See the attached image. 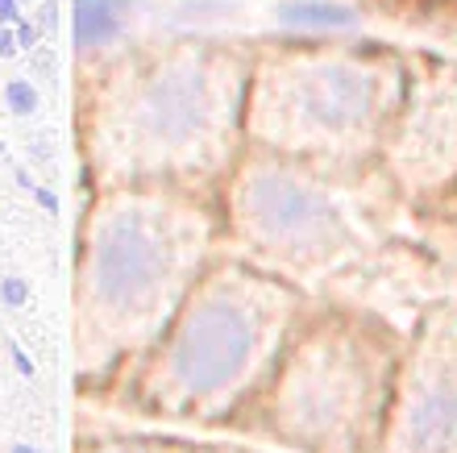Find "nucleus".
I'll return each instance as SVG.
<instances>
[{"instance_id":"f03ea898","label":"nucleus","mask_w":457,"mask_h":453,"mask_svg":"<svg viewBox=\"0 0 457 453\" xmlns=\"http://www.w3.org/2000/svg\"><path fill=\"white\" fill-rule=\"evenodd\" d=\"M300 108L325 133L361 130L378 108V80L358 67H320L300 84Z\"/></svg>"},{"instance_id":"f8f14e48","label":"nucleus","mask_w":457,"mask_h":453,"mask_svg":"<svg viewBox=\"0 0 457 453\" xmlns=\"http://www.w3.org/2000/svg\"><path fill=\"white\" fill-rule=\"evenodd\" d=\"M34 196H37V204H42V208H46V213H54V208H59V200H54V196H50V191L34 188Z\"/></svg>"},{"instance_id":"7ed1b4c3","label":"nucleus","mask_w":457,"mask_h":453,"mask_svg":"<svg viewBox=\"0 0 457 453\" xmlns=\"http://www.w3.org/2000/svg\"><path fill=\"white\" fill-rule=\"evenodd\" d=\"M162 250L154 238H145L142 229L120 225L109 238L100 241L96 250V291L104 304H137L154 291V283L162 279Z\"/></svg>"},{"instance_id":"6e6552de","label":"nucleus","mask_w":457,"mask_h":453,"mask_svg":"<svg viewBox=\"0 0 457 453\" xmlns=\"http://www.w3.org/2000/svg\"><path fill=\"white\" fill-rule=\"evenodd\" d=\"M283 21L295 29H345L353 25V13L345 4H328V0H291L283 4Z\"/></svg>"},{"instance_id":"1a4fd4ad","label":"nucleus","mask_w":457,"mask_h":453,"mask_svg":"<svg viewBox=\"0 0 457 453\" xmlns=\"http://www.w3.org/2000/svg\"><path fill=\"white\" fill-rule=\"evenodd\" d=\"M4 100H9V113L12 117H29L37 108V92L29 80H9V88H4Z\"/></svg>"},{"instance_id":"f257e3e1","label":"nucleus","mask_w":457,"mask_h":453,"mask_svg":"<svg viewBox=\"0 0 457 453\" xmlns=\"http://www.w3.org/2000/svg\"><path fill=\"white\" fill-rule=\"evenodd\" d=\"M253 349V329L233 304H208L192 312L175 346V379L192 395L220 391L237 379Z\"/></svg>"},{"instance_id":"ddd939ff","label":"nucleus","mask_w":457,"mask_h":453,"mask_svg":"<svg viewBox=\"0 0 457 453\" xmlns=\"http://www.w3.org/2000/svg\"><path fill=\"white\" fill-rule=\"evenodd\" d=\"M9 453H42V449H37V445H29V441H17Z\"/></svg>"},{"instance_id":"9b49d317","label":"nucleus","mask_w":457,"mask_h":453,"mask_svg":"<svg viewBox=\"0 0 457 453\" xmlns=\"http://www.w3.org/2000/svg\"><path fill=\"white\" fill-rule=\"evenodd\" d=\"M9 349H12V362H17V370H21V374H34V362L25 358V354H21L17 346H9Z\"/></svg>"},{"instance_id":"20e7f679","label":"nucleus","mask_w":457,"mask_h":453,"mask_svg":"<svg viewBox=\"0 0 457 453\" xmlns=\"http://www.w3.org/2000/svg\"><path fill=\"white\" fill-rule=\"evenodd\" d=\"M142 121L162 142H192L212 121V92L195 67H170L145 88Z\"/></svg>"},{"instance_id":"0eeeda50","label":"nucleus","mask_w":457,"mask_h":453,"mask_svg":"<svg viewBox=\"0 0 457 453\" xmlns=\"http://www.w3.org/2000/svg\"><path fill=\"white\" fill-rule=\"evenodd\" d=\"M129 17V0H75V46L96 50L109 46Z\"/></svg>"},{"instance_id":"423d86ee","label":"nucleus","mask_w":457,"mask_h":453,"mask_svg":"<svg viewBox=\"0 0 457 453\" xmlns=\"http://www.w3.org/2000/svg\"><path fill=\"white\" fill-rule=\"evenodd\" d=\"M408 449L411 453H457V391L436 382L416 395L408 407Z\"/></svg>"},{"instance_id":"9d476101","label":"nucleus","mask_w":457,"mask_h":453,"mask_svg":"<svg viewBox=\"0 0 457 453\" xmlns=\"http://www.w3.org/2000/svg\"><path fill=\"white\" fill-rule=\"evenodd\" d=\"M0 299H4L9 308H25V304H29V279H21V274L0 279Z\"/></svg>"},{"instance_id":"39448f33","label":"nucleus","mask_w":457,"mask_h":453,"mask_svg":"<svg viewBox=\"0 0 457 453\" xmlns=\"http://www.w3.org/2000/svg\"><path fill=\"white\" fill-rule=\"evenodd\" d=\"M253 213L262 221L266 233H312L328 221V204L287 180V175H262L253 180Z\"/></svg>"}]
</instances>
